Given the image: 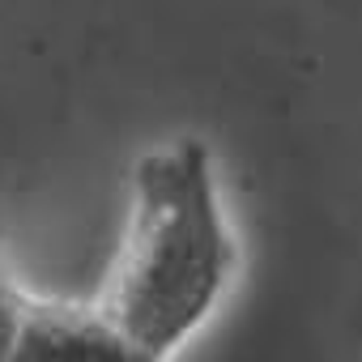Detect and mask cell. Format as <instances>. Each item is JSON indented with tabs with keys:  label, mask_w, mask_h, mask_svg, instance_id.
Listing matches in <instances>:
<instances>
[{
	"label": "cell",
	"mask_w": 362,
	"mask_h": 362,
	"mask_svg": "<svg viewBox=\"0 0 362 362\" xmlns=\"http://www.w3.org/2000/svg\"><path fill=\"white\" fill-rule=\"evenodd\" d=\"M239 273V243L201 141H175L136 162L124 247L103 315L136 358H170L222 307Z\"/></svg>",
	"instance_id": "1"
},
{
	"label": "cell",
	"mask_w": 362,
	"mask_h": 362,
	"mask_svg": "<svg viewBox=\"0 0 362 362\" xmlns=\"http://www.w3.org/2000/svg\"><path fill=\"white\" fill-rule=\"evenodd\" d=\"M13 358H81V362H107V358H136V349L119 337V328L103 311L35 307V303H26L22 328H18V341H13Z\"/></svg>",
	"instance_id": "2"
},
{
	"label": "cell",
	"mask_w": 362,
	"mask_h": 362,
	"mask_svg": "<svg viewBox=\"0 0 362 362\" xmlns=\"http://www.w3.org/2000/svg\"><path fill=\"white\" fill-rule=\"evenodd\" d=\"M22 311L26 303L13 294V286L0 277V358L13 354V341H18V328H22Z\"/></svg>",
	"instance_id": "3"
}]
</instances>
